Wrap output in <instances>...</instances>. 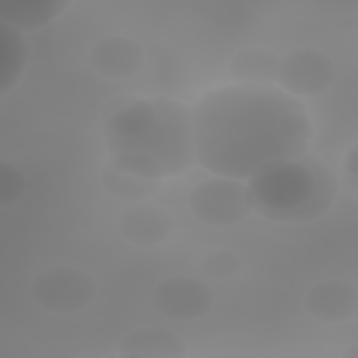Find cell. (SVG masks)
<instances>
[{
    "instance_id": "5",
    "label": "cell",
    "mask_w": 358,
    "mask_h": 358,
    "mask_svg": "<svg viewBox=\"0 0 358 358\" xmlns=\"http://www.w3.org/2000/svg\"><path fill=\"white\" fill-rule=\"evenodd\" d=\"M31 298L42 309L70 315L91 305L96 298L92 277L77 267L59 266L36 274L31 281Z\"/></svg>"
},
{
    "instance_id": "7",
    "label": "cell",
    "mask_w": 358,
    "mask_h": 358,
    "mask_svg": "<svg viewBox=\"0 0 358 358\" xmlns=\"http://www.w3.org/2000/svg\"><path fill=\"white\" fill-rule=\"evenodd\" d=\"M155 310L172 320H192L210 312L214 292L204 281L175 275L161 281L151 295Z\"/></svg>"
},
{
    "instance_id": "20",
    "label": "cell",
    "mask_w": 358,
    "mask_h": 358,
    "mask_svg": "<svg viewBox=\"0 0 358 358\" xmlns=\"http://www.w3.org/2000/svg\"><path fill=\"white\" fill-rule=\"evenodd\" d=\"M25 176L7 161H0V207L14 204L24 193Z\"/></svg>"
},
{
    "instance_id": "18",
    "label": "cell",
    "mask_w": 358,
    "mask_h": 358,
    "mask_svg": "<svg viewBox=\"0 0 358 358\" xmlns=\"http://www.w3.org/2000/svg\"><path fill=\"white\" fill-rule=\"evenodd\" d=\"M109 164L120 172L143 179L162 180L168 176L166 169L157 158L140 151H119L113 154Z\"/></svg>"
},
{
    "instance_id": "6",
    "label": "cell",
    "mask_w": 358,
    "mask_h": 358,
    "mask_svg": "<svg viewBox=\"0 0 358 358\" xmlns=\"http://www.w3.org/2000/svg\"><path fill=\"white\" fill-rule=\"evenodd\" d=\"M336 80V66L329 56L313 49H295L280 60L277 83L292 96H315Z\"/></svg>"
},
{
    "instance_id": "19",
    "label": "cell",
    "mask_w": 358,
    "mask_h": 358,
    "mask_svg": "<svg viewBox=\"0 0 358 358\" xmlns=\"http://www.w3.org/2000/svg\"><path fill=\"white\" fill-rule=\"evenodd\" d=\"M200 267L213 278L231 280L242 270V260L232 250L215 249L201 259Z\"/></svg>"
},
{
    "instance_id": "9",
    "label": "cell",
    "mask_w": 358,
    "mask_h": 358,
    "mask_svg": "<svg viewBox=\"0 0 358 358\" xmlns=\"http://www.w3.org/2000/svg\"><path fill=\"white\" fill-rule=\"evenodd\" d=\"M91 67L106 78H126L137 73L145 62L141 43L124 35H108L90 50Z\"/></svg>"
},
{
    "instance_id": "3",
    "label": "cell",
    "mask_w": 358,
    "mask_h": 358,
    "mask_svg": "<svg viewBox=\"0 0 358 358\" xmlns=\"http://www.w3.org/2000/svg\"><path fill=\"white\" fill-rule=\"evenodd\" d=\"M316 175L303 157L274 162L248 179L255 210L264 217L302 207L316 189Z\"/></svg>"
},
{
    "instance_id": "21",
    "label": "cell",
    "mask_w": 358,
    "mask_h": 358,
    "mask_svg": "<svg viewBox=\"0 0 358 358\" xmlns=\"http://www.w3.org/2000/svg\"><path fill=\"white\" fill-rule=\"evenodd\" d=\"M344 171L357 182V145H352L344 157Z\"/></svg>"
},
{
    "instance_id": "16",
    "label": "cell",
    "mask_w": 358,
    "mask_h": 358,
    "mask_svg": "<svg viewBox=\"0 0 358 358\" xmlns=\"http://www.w3.org/2000/svg\"><path fill=\"white\" fill-rule=\"evenodd\" d=\"M157 120L152 99L136 98L129 105L103 119V130L119 137H136L148 130Z\"/></svg>"
},
{
    "instance_id": "2",
    "label": "cell",
    "mask_w": 358,
    "mask_h": 358,
    "mask_svg": "<svg viewBox=\"0 0 358 358\" xmlns=\"http://www.w3.org/2000/svg\"><path fill=\"white\" fill-rule=\"evenodd\" d=\"M157 120L136 137H119L103 130L110 152L140 151L157 158L169 175L186 171L194 161V140L190 109L169 96H155Z\"/></svg>"
},
{
    "instance_id": "8",
    "label": "cell",
    "mask_w": 358,
    "mask_h": 358,
    "mask_svg": "<svg viewBox=\"0 0 358 358\" xmlns=\"http://www.w3.org/2000/svg\"><path fill=\"white\" fill-rule=\"evenodd\" d=\"M303 308L322 323H344L358 313V288L343 280L322 281L308 291Z\"/></svg>"
},
{
    "instance_id": "15",
    "label": "cell",
    "mask_w": 358,
    "mask_h": 358,
    "mask_svg": "<svg viewBox=\"0 0 358 358\" xmlns=\"http://www.w3.org/2000/svg\"><path fill=\"white\" fill-rule=\"evenodd\" d=\"M28 56L29 49L22 32L0 21V96L17 85Z\"/></svg>"
},
{
    "instance_id": "12",
    "label": "cell",
    "mask_w": 358,
    "mask_h": 358,
    "mask_svg": "<svg viewBox=\"0 0 358 358\" xmlns=\"http://www.w3.org/2000/svg\"><path fill=\"white\" fill-rule=\"evenodd\" d=\"M281 57L267 48H245L234 53L228 74L242 85H273L277 83Z\"/></svg>"
},
{
    "instance_id": "13",
    "label": "cell",
    "mask_w": 358,
    "mask_h": 358,
    "mask_svg": "<svg viewBox=\"0 0 358 358\" xmlns=\"http://www.w3.org/2000/svg\"><path fill=\"white\" fill-rule=\"evenodd\" d=\"M303 158L313 169L317 180L312 197L302 207L289 213L271 215L268 220L282 222H308L326 214L327 210L331 207L333 201L336 200L338 193V183L331 169L322 161H319L316 157L306 154L303 155Z\"/></svg>"
},
{
    "instance_id": "14",
    "label": "cell",
    "mask_w": 358,
    "mask_h": 358,
    "mask_svg": "<svg viewBox=\"0 0 358 358\" xmlns=\"http://www.w3.org/2000/svg\"><path fill=\"white\" fill-rule=\"evenodd\" d=\"M70 6L69 0H11L0 3V21L29 32L49 24Z\"/></svg>"
},
{
    "instance_id": "4",
    "label": "cell",
    "mask_w": 358,
    "mask_h": 358,
    "mask_svg": "<svg viewBox=\"0 0 358 358\" xmlns=\"http://www.w3.org/2000/svg\"><path fill=\"white\" fill-rule=\"evenodd\" d=\"M193 215L213 227H228L246 220L255 210V200L246 183L215 176L200 182L189 196Z\"/></svg>"
},
{
    "instance_id": "1",
    "label": "cell",
    "mask_w": 358,
    "mask_h": 358,
    "mask_svg": "<svg viewBox=\"0 0 358 358\" xmlns=\"http://www.w3.org/2000/svg\"><path fill=\"white\" fill-rule=\"evenodd\" d=\"M196 162L217 176L249 179L263 168L309 152L310 116L273 85H227L190 108Z\"/></svg>"
},
{
    "instance_id": "17",
    "label": "cell",
    "mask_w": 358,
    "mask_h": 358,
    "mask_svg": "<svg viewBox=\"0 0 358 358\" xmlns=\"http://www.w3.org/2000/svg\"><path fill=\"white\" fill-rule=\"evenodd\" d=\"M99 178L101 185L109 194L127 201H138L152 197L162 187V180L143 179L126 172H120L109 162L101 169Z\"/></svg>"
},
{
    "instance_id": "11",
    "label": "cell",
    "mask_w": 358,
    "mask_h": 358,
    "mask_svg": "<svg viewBox=\"0 0 358 358\" xmlns=\"http://www.w3.org/2000/svg\"><path fill=\"white\" fill-rule=\"evenodd\" d=\"M120 357L183 358L187 355L185 341L164 327H140L126 334L119 343Z\"/></svg>"
},
{
    "instance_id": "22",
    "label": "cell",
    "mask_w": 358,
    "mask_h": 358,
    "mask_svg": "<svg viewBox=\"0 0 358 358\" xmlns=\"http://www.w3.org/2000/svg\"><path fill=\"white\" fill-rule=\"evenodd\" d=\"M344 357H347V358H358V347H357V345L351 347V348L344 354Z\"/></svg>"
},
{
    "instance_id": "10",
    "label": "cell",
    "mask_w": 358,
    "mask_h": 358,
    "mask_svg": "<svg viewBox=\"0 0 358 358\" xmlns=\"http://www.w3.org/2000/svg\"><path fill=\"white\" fill-rule=\"evenodd\" d=\"M173 229L172 217L161 207L136 206L119 218L120 235L136 246H154L169 238Z\"/></svg>"
}]
</instances>
